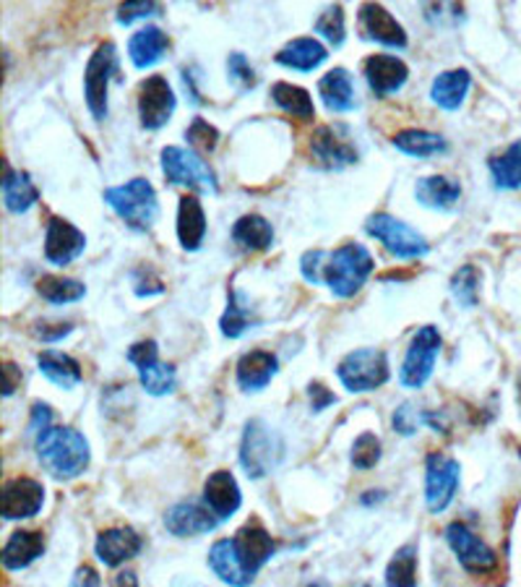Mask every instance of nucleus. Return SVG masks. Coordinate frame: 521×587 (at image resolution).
<instances>
[{"label":"nucleus","mask_w":521,"mask_h":587,"mask_svg":"<svg viewBox=\"0 0 521 587\" xmlns=\"http://www.w3.org/2000/svg\"><path fill=\"white\" fill-rule=\"evenodd\" d=\"M375 261L365 246L347 244L337 251H308L301 259L303 278L326 285L337 298H352L373 274Z\"/></svg>","instance_id":"f257e3e1"},{"label":"nucleus","mask_w":521,"mask_h":587,"mask_svg":"<svg viewBox=\"0 0 521 587\" xmlns=\"http://www.w3.org/2000/svg\"><path fill=\"white\" fill-rule=\"evenodd\" d=\"M34 449H37L42 467L58 481L79 478L89 467V458H92L83 433L71 426H50L39 433Z\"/></svg>","instance_id":"f03ea898"},{"label":"nucleus","mask_w":521,"mask_h":587,"mask_svg":"<svg viewBox=\"0 0 521 587\" xmlns=\"http://www.w3.org/2000/svg\"><path fill=\"white\" fill-rule=\"evenodd\" d=\"M104 202L113 206L117 217L136 233H149L159 214L155 185L146 181V178H134V181H128L125 185L107 189L104 191Z\"/></svg>","instance_id":"7ed1b4c3"},{"label":"nucleus","mask_w":521,"mask_h":587,"mask_svg":"<svg viewBox=\"0 0 521 587\" xmlns=\"http://www.w3.org/2000/svg\"><path fill=\"white\" fill-rule=\"evenodd\" d=\"M284 460V441L276 431L263 424V420H250L242 431L240 444V465L248 478L261 481Z\"/></svg>","instance_id":"20e7f679"},{"label":"nucleus","mask_w":521,"mask_h":587,"mask_svg":"<svg viewBox=\"0 0 521 587\" xmlns=\"http://www.w3.org/2000/svg\"><path fill=\"white\" fill-rule=\"evenodd\" d=\"M365 233L373 235L375 240H381L388 253L399 259H422L428 257L430 244L422 238V233H417L415 227H409L401 219H396L394 214L375 212L365 219Z\"/></svg>","instance_id":"39448f33"},{"label":"nucleus","mask_w":521,"mask_h":587,"mask_svg":"<svg viewBox=\"0 0 521 587\" xmlns=\"http://www.w3.org/2000/svg\"><path fill=\"white\" fill-rule=\"evenodd\" d=\"M388 374H392V371H388L386 352L375 348L354 350L337 365L339 382H342L344 390L352 392V395L378 390V386L388 382Z\"/></svg>","instance_id":"423d86ee"},{"label":"nucleus","mask_w":521,"mask_h":587,"mask_svg":"<svg viewBox=\"0 0 521 587\" xmlns=\"http://www.w3.org/2000/svg\"><path fill=\"white\" fill-rule=\"evenodd\" d=\"M162 170L165 181L170 185H185L191 191L217 193L219 183L212 168L201 160L193 149L183 147H165L162 149Z\"/></svg>","instance_id":"0eeeda50"},{"label":"nucleus","mask_w":521,"mask_h":587,"mask_svg":"<svg viewBox=\"0 0 521 587\" xmlns=\"http://www.w3.org/2000/svg\"><path fill=\"white\" fill-rule=\"evenodd\" d=\"M117 47L113 43L97 45V50L89 58L87 71H83V94H87L89 113L94 121H104L107 115V89L110 79L117 74Z\"/></svg>","instance_id":"6e6552de"},{"label":"nucleus","mask_w":521,"mask_h":587,"mask_svg":"<svg viewBox=\"0 0 521 587\" xmlns=\"http://www.w3.org/2000/svg\"><path fill=\"white\" fill-rule=\"evenodd\" d=\"M128 361L136 365L141 374V386L151 397L172 395L178 386L175 365L159 361V350L155 340H141L128 348Z\"/></svg>","instance_id":"1a4fd4ad"},{"label":"nucleus","mask_w":521,"mask_h":587,"mask_svg":"<svg viewBox=\"0 0 521 587\" xmlns=\"http://www.w3.org/2000/svg\"><path fill=\"white\" fill-rule=\"evenodd\" d=\"M313 160L321 165L324 170H344L360 160L358 144L350 136V131L342 123L337 126H321L316 128L310 139Z\"/></svg>","instance_id":"9d476101"},{"label":"nucleus","mask_w":521,"mask_h":587,"mask_svg":"<svg viewBox=\"0 0 521 587\" xmlns=\"http://www.w3.org/2000/svg\"><path fill=\"white\" fill-rule=\"evenodd\" d=\"M438 350H441V331L435 327H422L412 337V345H409L405 365L399 371V382L407 390H420L422 384L428 382L430 374L435 369V358Z\"/></svg>","instance_id":"9b49d317"},{"label":"nucleus","mask_w":521,"mask_h":587,"mask_svg":"<svg viewBox=\"0 0 521 587\" xmlns=\"http://www.w3.org/2000/svg\"><path fill=\"white\" fill-rule=\"evenodd\" d=\"M446 541L458 558V564L469 572V575H488L498 566L496 551L490 549L483 538H477L467 524L451 522L446 528Z\"/></svg>","instance_id":"f8f14e48"},{"label":"nucleus","mask_w":521,"mask_h":587,"mask_svg":"<svg viewBox=\"0 0 521 587\" xmlns=\"http://www.w3.org/2000/svg\"><path fill=\"white\" fill-rule=\"evenodd\" d=\"M178 100L165 76H149L138 89V117L146 131H159L170 123Z\"/></svg>","instance_id":"ddd939ff"},{"label":"nucleus","mask_w":521,"mask_h":587,"mask_svg":"<svg viewBox=\"0 0 521 587\" xmlns=\"http://www.w3.org/2000/svg\"><path fill=\"white\" fill-rule=\"evenodd\" d=\"M458 478H462V470H458L456 460L446 458V454H430L426 467V501L430 512L441 515L454 501Z\"/></svg>","instance_id":"4468645a"},{"label":"nucleus","mask_w":521,"mask_h":587,"mask_svg":"<svg viewBox=\"0 0 521 587\" xmlns=\"http://www.w3.org/2000/svg\"><path fill=\"white\" fill-rule=\"evenodd\" d=\"M45 504V488L34 478H13L3 486L0 499V515L3 520H30L42 512Z\"/></svg>","instance_id":"2eb2a0df"},{"label":"nucleus","mask_w":521,"mask_h":587,"mask_svg":"<svg viewBox=\"0 0 521 587\" xmlns=\"http://www.w3.org/2000/svg\"><path fill=\"white\" fill-rule=\"evenodd\" d=\"M87 248V235L63 217H50L45 233V259L53 267H68Z\"/></svg>","instance_id":"dca6fc26"},{"label":"nucleus","mask_w":521,"mask_h":587,"mask_svg":"<svg viewBox=\"0 0 521 587\" xmlns=\"http://www.w3.org/2000/svg\"><path fill=\"white\" fill-rule=\"evenodd\" d=\"M358 19H360V30H363V37L371 39V43L394 47V50H405L407 47L409 39L405 26L396 22L384 5L365 3L363 9H360Z\"/></svg>","instance_id":"f3484780"},{"label":"nucleus","mask_w":521,"mask_h":587,"mask_svg":"<svg viewBox=\"0 0 521 587\" xmlns=\"http://www.w3.org/2000/svg\"><path fill=\"white\" fill-rule=\"evenodd\" d=\"M233 543H235V551H238V558L242 562V566H246L253 577L259 575L261 566L269 562L271 554H274V541H271L267 528L256 520L242 524L238 533H235Z\"/></svg>","instance_id":"a211bd4d"},{"label":"nucleus","mask_w":521,"mask_h":587,"mask_svg":"<svg viewBox=\"0 0 521 587\" xmlns=\"http://www.w3.org/2000/svg\"><path fill=\"white\" fill-rule=\"evenodd\" d=\"M217 524H219L217 515H214L206 504H199V501L175 504V507L165 515V528L178 538L208 533V530H214Z\"/></svg>","instance_id":"6ab92c4d"},{"label":"nucleus","mask_w":521,"mask_h":587,"mask_svg":"<svg viewBox=\"0 0 521 587\" xmlns=\"http://www.w3.org/2000/svg\"><path fill=\"white\" fill-rule=\"evenodd\" d=\"M365 79L375 97H388L405 87V81L409 79V68L405 60L394 58V55H371L365 60Z\"/></svg>","instance_id":"aec40b11"},{"label":"nucleus","mask_w":521,"mask_h":587,"mask_svg":"<svg viewBox=\"0 0 521 587\" xmlns=\"http://www.w3.org/2000/svg\"><path fill=\"white\" fill-rule=\"evenodd\" d=\"M204 504L217 515L219 522H225L240 509L242 494L240 486L235 483V475L229 470H217L206 478L204 486Z\"/></svg>","instance_id":"412c9836"},{"label":"nucleus","mask_w":521,"mask_h":587,"mask_svg":"<svg viewBox=\"0 0 521 587\" xmlns=\"http://www.w3.org/2000/svg\"><path fill=\"white\" fill-rule=\"evenodd\" d=\"M141 535L134 528H110L97 535L94 554L104 566H121L141 551Z\"/></svg>","instance_id":"4be33fe9"},{"label":"nucleus","mask_w":521,"mask_h":587,"mask_svg":"<svg viewBox=\"0 0 521 587\" xmlns=\"http://www.w3.org/2000/svg\"><path fill=\"white\" fill-rule=\"evenodd\" d=\"M280 371V361L276 355L263 350H250L238 361V369H235V376H238V386L242 392H261L263 386H269L271 379Z\"/></svg>","instance_id":"5701e85b"},{"label":"nucleus","mask_w":521,"mask_h":587,"mask_svg":"<svg viewBox=\"0 0 521 587\" xmlns=\"http://www.w3.org/2000/svg\"><path fill=\"white\" fill-rule=\"evenodd\" d=\"M415 199L426 206V210L451 212L458 199H462V183L449 176L420 178L415 185Z\"/></svg>","instance_id":"b1692460"},{"label":"nucleus","mask_w":521,"mask_h":587,"mask_svg":"<svg viewBox=\"0 0 521 587\" xmlns=\"http://www.w3.org/2000/svg\"><path fill=\"white\" fill-rule=\"evenodd\" d=\"M208 566H212L214 575H217L222 583L229 587H250V583L256 579L238 558L233 538H227V541H217L212 545V551H208Z\"/></svg>","instance_id":"393cba45"},{"label":"nucleus","mask_w":521,"mask_h":587,"mask_svg":"<svg viewBox=\"0 0 521 587\" xmlns=\"http://www.w3.org/2000/svg\"><path fill=\"white\" fill-rule=\"evenodd\" d=\"M206 238V212L196 196H180L178 240L183 251H199Z\"/></svg>","instance_id":"a878e982"},{"label":"nucleus","mask_w":521,"mask_h":587,"mask_svg":"<svg viewBox=\"0 0 521 587\" xmlns=\"http://www.w3.org/2000/svg\"><path fill=\"white\" fill-rule=\"evenodd\" d=\"M167 47H170V37H167V32L159 30L157 24H146L128 39L131 64H134L136 68H151L165 58Z\"/></svg>","instance_id":"bb28decb"},{"label":"nucleus","mask_w":521,"mask_h":587,"mask_svg":"<svg viewBox=\"0 0 521 587\" xmlns=\"http://www.w3.org/2000/svg\"><path fill=\"white\" fill-rule=\"evenodd\" d=\"M42 554H45V535L39 530H16L5 543L0 562L9 572H16L37 562Z\"/></svg>","instance_id":"cd10ccee"},{"label":"nucleus","mask_w":521,"mask_h":587,"mask_svg":"<svg viewBox=\"0 0 521 587\" xmlns=\"http://www.w3.org/2000/svg\"><path fill=\"white\" fill-rule=\"evenodd\" d=\"M326 58H329V50H326V47L313 37L292 39V43L284 45L282 50L274 55V60L280 66L292 68V71H303V74H308L313 71V68L326 64Z\"/></svg>","instance_id":"c85d7f7f"},{"label":"nucleus","mask_w":521,"mask_h":587,"mask_svg":"<svg viewBox=\"0 0 521 587\" xmlns=\"http://www.w3.org/2000/svg\"><path fill=\"white\" fill-rule=\"evenodd\" d=\"M472 87V76L467 68H454V71H443L435 76L433 89H430V100L443 110H458L467 100V92Z\"/></svg>","instance_id":"c756f323"},{"label":"nucleus","mask_w":521,"mask_h":587,"mask_svg":"<svg viewBox=\"0 0 521 587\" xmlns=\"http://www.w3.org/2000/svg\"><path fill=\"white\" fill-rule=\"evenodd\" d=\"M318 94H321L324 105L333 113H347L354 108V76L347 68H331L318 81Z\"/></svg>","instance_id":"7c9ffc66"},{"label":"nucleus","mask_w":521,"mask_h":587,"mask_svg":"<svg viewBox=\"0 0 521 587\" xmlns=\"http://www.w3.org/2000/svg\"><path fill=\"white\" fill-rule=\"evenodd\" d=\"M39 202L37 185L32 183V178L24 170H13L11 165H5L3 170V204L11 214H24L30 206Z\"/></svg>","instance_id":"2f4dec72"},{"label":"nucleus","mask_w":521,"mask_h":587,"mask_svg":"<svg viewBox=\"0 0 521 587\" xmlns=\"http://www.w3.org/2000/svg\"><path fill=\"white\" fill-rule=\"evenodd\" d=\"M233 240L242 251H267L274 244V227L261 214H242L233 225Z\"/></svg>","instance_id":"473e14b6"},{"label":"nucleus","mask_w":521,"mask_h":587,"mask_svg":"<svg viewBox=\"0 0 521 587\" xmlns=\"http://www.w3.org/2000/svg\"><path fill=\"white\" fill-rule=\"evenodd\" d=\"M392 144L401 155L409 157H433L443 155L449 149V142L443 139L435 131H422V128H407L392 136Z\"/></svg>","instance_id":"72a5a7b5"},{"label":"nucleus","mask_w":521,"mask_h":587,"mask_svg":"<svg viewBox=\"0 0 521 587\" xmlns=\"http://www.w3.org/2000/svg\"><path fill=\"white\" fill-rule=\"evenodd\" d=\"M37 365L39 371L50 379L53 384L63 386V390H71L81 382V365L76 358L66 355V352H55V350H47V352H39L37 358Z\"/></svg>","instance_id":"f704fd0d"},{"label":"nucleus","mask_w":521,"mask_h":587,"mask_svg":"<svg viewBox=\"0 0 521 587\" xmlns=\"http://www.w3.org/2000/svg\"><path fill=\"white\" fill-rule=\"evenodd\" d=\"M490 178L496 189L517 191L521 189V139L513 142L503 155L490 157Z\"/></svg>","instance_id":"c9c22d12"},{"label":"nucleus","mask_w":521,"mask_h":587,"mask_svg":"<svg viewBox=\"0 0 521 587\" xmlns=\"http://www.w3.org/2000/svg\"><path fill=\"white\" fill-rule=\"evenodd\" d=\"M37 293L53 306H66L87 295V285L71 278H58V274H42L37 280Z\"/></svg>","instance_id":"e433bc0d"},{"label":"nucleus","mask_w":521,"mask_h":587,"mask_svg":"<svg viewBox=\"0 0 521 587\" xmlns=\"http://www.w3.org/2000/svg\"><path fill=\"white\" fill-rule=\"evenodd\" d=\"M271 100L292 117H301V121H310L313 117V97L308 94V89L287 84V81H276L271 87Z\"/></svg>","instance_id":"4c0bfd02"},{"label":"nucleus","mask_w":521,"mask_h":587,"mask_svg":"<svg viewBox=\"0 0 521 587\" xmlns=\"http://www.w3.org/2000/svg\"><path fill=\"white\" fill-rule=\"evenodd\" d=\"M388 587H417V545L407 543L392 556L386 566Z\"/></svg>","instance_id":"58836bf2"},{"label":"nucleus","mask_w":521,"mask_h":587,"mask_svg":"<svg viewBox=\"0 0 521 587\" xmlns=\"http://www.w3.org/2000/svg\"><path fill=\"white\" fill-rule=\"evenodd\" d=\"M316 32L321 34L326 43L333 47H342L347 39V26H344V11L342 5H326L316 19Z\"/></svg>","instance_id":"ea45409f"},{"label":"nucleus","mask_w":521,"mask_h":587,"mask_svg":"<svg viewBox=\"0 0 521 587\" xmlns=\"http://www.w3.org/2000/svg\"><path fill=\"white\" fill-rule=\"evenodd\" d=\"M451 293L458 306H475L477 293H479V272L472 264H464L462 269H456V274L451 278Z\"/></svg>","instance_id":"a19ab883"},{"label":"nucleus","mask_w":521,"mask_h":587,"mask_svg":"<svg viewBox=\"0 0 521 587\" xmlns=\"http://www.w3.org/2000/svg\"><path fill=\"white\" fill-rule=\"evenodd\" d=\"M185 142L193 151H204V155H208V151L217 149L219 131L208 121H204V117H193V123L185 131Z\"/></svg>","instance_id":"79ce46f5"},{"label":"nucleus","mask_w":521,"mask_h":587,"mask_svg":"<svg viewBox=\"0 0 521 587\" xmlns=\"http://www.w3.org/2000/svg\"><path fill=\"white\" fill-rule=\"evenodd\" d=\"M219 327H222V331H225L227 337H240L242 331L250 327V314L246 308H242L240 295L235 293V290H229L227 311H225V316H222Z\"/></svg>","instance_id":"37998d69"},{"label":"nucleus","mask_w":521,"mask_h":587,"mask_svg":"<svg viewBox=\"0 0 521 587\" xmlns=\"http://www.w3.org/2000/svg\"><path fill=\"white\" fill-rule=\"evenodd\" d=\"M381 460V439L375 433H360L352 444V465L358 470H371Z\"/></svg>","instance_id":"c03bdc74"},{"label":"nucleus","mask_w":521,"mask_h":587,"mask_svg":"<svg viewBox=\"0 0 521 587\" xmlns=\"http://www.w3.org/2000/svg\"><path fill=\"white\" fill-rule=\"evenodd\" d=\"M162 9H159L157 3H151V0H128V3H121L117 5V24L128 26L138 22V19H149V16H159Z\"/></svg>","instance_id":"a18cd8bd"},{"label":"nucleus","mask_w":521,"mask_h":587,"mask_svg":"<svg viewBox=\"0 0 521 587\" xmlns=\"http://www.w3.org/2000/svg\"><path fill=\"white\" fill-rule=\"evenodd\" d=\"M227 76L229 81H233L235 87H240L242 92H248V89L256 87V71L250 68L248 58L242 53H233L227 60Z\"/></svg>","instance_id":"49530a36"},{"label":"nucleus","mask_w":521,"mask_h":587,"mask_svg":"<svg viewBox=\"0 0 521 587\" xmlns=\"http://www.w3.org/2000/svg\"><path fill=\"white\" fill-rule=\"evenodd\" d=\"M131 280H134L136 295H159L165 290L162 280H159V274L151 267L134 269V278Z\"/></svg>","instance_id":"de8ad7c7"},{"label":"nucleus","mask_w":521,"mask_h":587,"mask_svg":"<svg viewBox=\"0 0 521 587\" xmlns=\"http://www.w3.org/2000/svg\"><path fill=\"white\" fill-rule=\"evenodd\" d=\"M394 431L401 433V437H412V433H417V413L412 410V405H401L399 410L394 413Z\"/></svg>","instance_id":"09e8293b"},{"label":"nucleus","mask_w":521,"mask_h":587,"mask_svg":"<svg viewBox=\"0 0 521 587\" xmlns=\"http://www.w3.org/2000/svg\"><path fill=\"white\" fill-rule=\"evenodd\" d=\"M308 395H310L313 410L316 413H321V410H326V407H331L333 403H337V395H333L331 390H326L321 382H313L308 386Z\"/></svg>","instance_id":"8fccbe9b"},{"label":"nucleus","mask_w":521,"mask_h":587,"mask_svg":"<svg viewBox=\"0 0 521 587\" xmlns=\"http://www.w3.org/2000/svg\"><path fill=\"white\" fill-rule=\"evenodd\" d=\"M68 587H102V579L92 569V566L83 564V566H79V569H76V575Z\"/></svg>","instance_id":"3c124183"},{"label":"nucleus","mask_w":521,"mask_h":587,"mask_svg":"<svg viewBox=\"0 0 521 587\" xmlns=\"http://www.w3.org/2000/svg\"><path fill=\"white\" fill-rule=\"evenodd\" d=\"M50 418H53V410L47 405H34L32 410V431H37V437L42 431H47L50 428Z\"/></svg>","instance_id":"603ef678"},{"label":"nucleus","mask_w":521,"mask_h":587,"mask_svg":"<svg viewBox=\"0 0 521 587\" xmlns=\"http://www.w3.org/2000/svg\"><path fill=\"white\" fill-rule=\"evenodd\" d=\"M3 371H5V382H3V397H11L13 392H16V384L21 382V369L16 363H11V361H5L3 365Z\"/></svg>","instance_id":"864d4df0"},{"label":"nucleus","mask_w":521,"mask_h":587,"mask_svg":"<svg viewBox=\"0 0 521 587\" xmlns=\"http://www.w3.org/2000/svg\"><path fill=\"white\" fill-rule=\"evenodd\" d=\"M71 329H73V324H58V327H45V324H42L37 331H39V340H60V337L68 335Z\"/></svg>","instance_id":"5fc2aeb1"},{"label":"nucleus","mask_w":521,"mask_h":587,"mask_svg":"<svg viewBox=\"0 0 521 587\" xmlns=\"http://www.w3.org/2000/svg\"><path fill=\"white\" fill-rule=\"evenodd\" d=\"M110 587H138V579L131 569H123L117 572V575L113 577V583H110Z\"/></svg>","instance_id":"6e6d98bb"},{"label":"nucleus","mask_w":521,"mask_h":587,"mask_svg":"<svg viewBox=\"0 0 521 587\" xmlns=\"http://www.w3.org/2000/svg\"><path fill=\"white\" fill-rule=\"evenodd\" d=\"M381 499H386V494H384V492H371V494H363V504H365V507H373L371 501H381Z\"/></svg>","instance_id":"4d7b16f0"},{"label":"nucleus","mask_w":521,"mask_h":587,"mask_svg":"<svg viewBox=\"0 0 521 587\" xmlns=\"http://www.w3.org/2000/svg\"><path fill=\"white\" fill-rule=\"evenodd\" d=\"M308 587H324V585H308Z\"/></svg>","instance_id":"13d9d810"}]
</instances>
